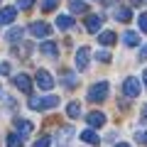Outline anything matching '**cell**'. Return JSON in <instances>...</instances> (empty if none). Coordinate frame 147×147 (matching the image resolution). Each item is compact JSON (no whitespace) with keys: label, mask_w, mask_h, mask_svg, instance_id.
Segmentation results:
<instances>
[{"label":"cell","mask_w":147,"mask_h":147,"mask_svg":"<svg viewBox=\"0 0 147 147\" xmlns=\"http://www.w3.org/2000/svg\"><path fill=\"white\" fill-rule=\"evenodd\" d=\"M108 81H98V84H93L88 88V100H93V103H100V100L108 98Z\"/></svg>","instance_id":"6da1fadb"},{"label":"cell","mask_w":147,"mask_h":147,"mask_svg":"<svg viewBox=\"0 0 147 147\" xmlns=\"http://www.w3.org/2000/svg\"><path fill=\"white\" fill-rule=\"evenodd\" d=\"M59 98L57 96H44V98H30V108L32 110H49V108H57Z\"/></svg>","instance_id":"7a4b0ae2"},{"label":"cell","mask_w":147,"mask_h":147,"mask_svg":"<svg viewBox=\"0 0 147 147\" xmlns=\"http://www.w3.org/2000/svg\"><path fill=\"white\" fill-rule=\"evenodd\" d=\"M140 91H142V86H140V81H137L135 76H127V79L123 81V93H125L127 98H137Z\"/></svg>","instance_id":"3957f363"},{"label":"cell","mask_w":147,"mask_h":147,"mask_svg":"<svg viewBox=\"0 0 147 147\" xmlns=\"http://www.w3.org/2000/svg\"><path fill=\"white\" fill-rule=\"evenodd\" d=\"M37 86H39L42 91H52V88H54V79H52V74L44 71V69H39V71H37Z\"/></svg>","instance_id":"277c9868"},{"label":"cell","mask_w":147,"mask_h":147,"mask_svg":"<svg viewBox=\"0 0 147 147\" xmlns=\"http://www.w3.org/2000/svg\"><path fill=\"white\" fill-rule=\"evenodd\" d=\"M88 59H91V49L81 47L79 52H76V69H79V71H86V69H88Z\"/></svg>","instance_id":"5b68a950"},{"label":"cell","mask_w":147,"mask_h":147,"mask_svg":"<svg viewBox=\"0 0 147 147\" xmlns=\"http://www.w3.org/2000/svg\"><path fill=\"white\" fill-rule=\"evenodd\" d=\"M39 52H42L44 57H49V59H59V47H57V42H52V39H47V42L39 44Z\"/></svg>","instance_id":"8992f818"},{"label":"cell","mask_w":147,"mask_h":147,"mask_svg":"<svg viewBox=\"0 0 147 147\" xmlns=\"http://www.w3.org/2000/svg\"><path fill=\"white\" fill-rule=\"evenodd\" d=\"M30 32H32L34 37H49V34H52V27H49L47 22H32V25H30Z\"/></svg>","instance_id":"52a82bcc"},{"label":"cell","mask_w":147,"mask_h":147,"mask_svg":"<svg viewBox=\"0 0 147 147\" xmlns=\"http://www.w3.org/2000/svg\"><path fill=\"white\" fill-rule=\"evenodd\" d=\"M12 81H15V86L22 91V93H30V91H32V79L27 76V74H17Z\"/></svg>","instance_id":"ba28073f"},{"label":"cell","mask_w":147,"mask_h":147,"mask_svg":"<svg viewBox=\"0 0 147 147\" xmlns=\"http://www.w3.org/2000/svg\"><path fill=\"white\" fill-rule=\"evenodd\" d=\"M86 123H88L91 127H103L105 125V115H103V113H98V110H93V113L86 115Z\"/></svg>","instance_id":"9c48e42d"},{"label":"cell","mask_w":147,"mask_h":147,"mask_svg":"<svg viewBox=\"0 0 147 147\" xmlns=\"http://www.w3.org/2000/svg\"><path fill=\"white\" fill-rule=\"evenodd\" d=\"M15 15H17V7H3V10H0V27L10 25V22L15 20Z\"/></svg>","instance_id":"30bf717a"},{"label":"cell","mask_w":147,"mask_h":147,"mask_svg":"<svg viewBox=\"0 0 147 147\" xmlns=\"http://www.w3.org/2000/svg\"><path fill=\"white\" fill-rule=\"evenodd\" d=\"M100 27H103V17H100V15H88V20H86V30H88V32H98Z\"/></svg>","instance_id":"8fae6325"},{"label":"cell","mask_w":147,"mask_h":147,"mask_svg":"<svg viewBox=\"0 0 147 147\" xmlns=\"http://www.w3.org/2000/svg\"><path fill=\"white\" fill-rule=\"evenodd\" d=\"M81 140H84L86 145H100V137L96 135V130H84L81 132Z\"/></svg>","instance_id":"7c38bea8"},{"label":"cell","mask_w":147,"mask_h":147,"mask_svg":"<svg viewBox=\"0 0 147 147\" xmlns=\"http://www.w3.org/2000/svg\"><path fill=\"white\" fill-rule=\"evenodd\" d=\"M5 145H7V147H22V145H25V137H22L20 132H10Z\"/></svg>","instance_id":"4fadbf2b"},{"label":"cell","mask_w":147,"mask_h":147,"mask_svg":"<svg viewBox=\"0 0 147 147\" xmlns=\"http://www.w3.org/2000/svg\"><path fill=\"white\" fill-rule=\"evenodd\" d=\"M57 27L59 30H71L74 27V17L71 15H59L57 17Z\"/></svg>","instance_id":"5bb4252c"},{"label":"cell","mask_w":147,"mask_h":147,"mask_svg":"<svg viewBox=\"0 0 147 147\" xmlns=\"http://www.w3.org/2000/svg\"><path fill=\"white\" fill-rule=\"evenodd\" d=\"M15 127L20 130V135H22V137H25V135H30V132L34 130V125H32L30 120H15Z\"/></svg>","instance_id":"9a60e30c"},{"label":"cell","mask_w":147,"mask_h":147,"mask_svg":"<svg viewBox=\"0 0 147 147\" xmlns=\"http://www.w3.org/2000/svg\"><path fill=\"white\" fill-rule=\"evenodd\" d=\"M61 84L66 86V88H74V86H76V74L74 71H61Z\"/></svg>","instance_id":"2e32d148"},{"label":"cell","mask_w":147,"mask_h":147,"mask_svg":"<svg viewBox=\"0 0 147 147\" xmlns=\"http://www.w3.org/2000/svg\"><path fill=\"white\" fill-rule=\"evenodd\" d=\"M113 15H115L118 22H130V17H132L127 7H115V10H113Z\"/></svg>","instance_id":"e0dca14e"},{"label":"cell","mask_w":147,"mask_h":147,"mask_svg":"<svg viewBox=\"0 0 147 147\" xmlns=\"http://www.w3.org/2000/svg\"><path fill=\"white\" fill-rule=\"evenodd\" d=\"M69 7H71V12H76V15H84V12L88 10V5H86L84 0H71V3H69Z\"/></svg>","instance_id":"ac0fdd59"},{"label":"cell","mask_w":147,"mask_h":147,"mask_svg":"<svg viewBox=\"0 0 147 147\" xmlns=\"http://www.w3.org/2000/svg\"><path fill=\"white\" fill-rule=\"evenodd\" d=\"M115 39H118V37L113 34V32H100V34H98V42L103 44V47H110V44H115Z\"/></svg>","instance_id":"d6986e66"},{"label":"cell","mask_w":147,"mask_h":147,"mask_svg":"<svg viewBox=\"0 0 147 147\" xmlns=\"http://www.w3.org/2000/svg\"><path fill=\"white\" fill-rule=\"evenodd\" d=\"M123 42H125V47H137V32H132V30H127L125 34H123Z\"/></svg>","instance_id":"ffe728a7"},{"label":"cell","mask_w":147,"mask_h":147,"mask_svg":"<svg viewBox=\"0 0 147 147\" xmlns=\"http://www.w3.org/2000/svg\"><path fill=\"white\" fill-rule=\"evenodd\" d=\"M22 34H25V30H22V27H12V30L5 34V39H7V42H17Z\"/></svg>","instance_id":"44dd1931"},{"label":"cell","mask_w":147,"mask_h":147,"mask_svg":"<svg viewBox=\"0 0 147 147\" xmlns=\"http://www.w3.org/2000/svg\"><path fill=\"white\" fill-rule=\"evenodd\" d=\"M66 113H69V118H79V115H81V105L74 100V103L66 105Z\"/></svg>","instance_id":"7402d4cb"},{"label":"cell","mask_w":147,"mask_h":147,"mask_svg":"<svg viewBox=\"0 0 147 147\" xmlns=\"http://www.w3.org/2000/svg\"><path fill=\"white\" fill-rule=\"evenodd\" d=\"M137 25H140V32H145V34H147V12H142V15L137 17Z\"/></svg>","instance_id":"603a6c76"},{"label":"cell","mask_w":147,"mask_h":147,"mask_svg":"<svg viewBox=\"0 0 147 147\" xmlns=\"http://www.w3.org/2000/svg\"><path fill=\"white\" fill-rule=\"evenodd\" d=\"M57 7V0H42V10L44 12H52Z\"/></svg>","instance_id":"cb8c5ba5"},{"label":"cell","mask_w":147,"mask_h":147,"mask_svg":"<svg viewBox=\"0 0 147 147\" xmlns=\"http://www.w3.org/2000/svg\"><path fill=\"white\" fill-rule=\"evenodd\" d=\"M34 147H52V137H47V135L39 137V140L34 142Z\"/></svg>","instance_id":"d4e9b609"},{"label":"cell","mask_w":147,"mask_h":147,"mask_svg":"<svg viewBox=\"0 0 147 147\" xmlns=\"http://www.w3.org/2000/svg\"><path fill=\"white\" fill-rule=\"evenodd\" d=\"M96 59H98V61H103V64H108V61H110V54H108V52H103V49H100V52L96 54Z\"/></svg>","instance_id":"484cf974"},{"label":"cell","mask_w":147,"mask_h":147,"mask_svg":"<svg viewBox=\"0 0 147 147\" xmlns=\"http://www.w3.org/2000/svg\"><path fill=\"white\" fill-rule=\"evenodd\" d=\"M32 3H34V0H17V7H20V10H30Z\"/></svg>","instance_id":"4316f807"},{"label":"cell","mask_w":147,"mask_h":147,"mask_svg":"<svg viewBox=\"0 0 147 147\" xmlns=\"http://www.w3.org/2000/svg\"><path fill=\"white\" fill-rule=\"evenodd\" d=\"M137 142H142V145H147V132H137Z\"/></svg>","instance_id":"83f0119b"},{"label":"cell","mask_w":147,"mask_h":147,"mask_svg":"<svg viewBox=\"0 0 147 147\" xmlns=\"http://www.w3.org/2000/svg\"><path fill=\"white\" fill-rule=\"evenodd\" d=\"M0 74H10V64H5V61L0 64Z\"/></svg>","instance_id":"f1b7e54d"},{"label":"cell","mask_w":147,"mask_h":147,"mask_svg":"<svg viewBox=\"0 0 147 147\" xmlns=\"http://www.w3.org/2000/svg\"><path fill=\"white\" fill-rule=\"evenodd\" d=\"M140 59H142V61H147V44L140 49Z\"/></svg>","instance_id":"f546056e"},{"label":"cell","mask_w":147,"mask_h":147,"mask_svg":"<svg viewBox=\"0 0 147 147\" xmlns=\"http://www.w3.org/2000/svg\"><path fill=\"white\" fill-rule=\"evenodd\" d=\"M130 3H132V5L137 7V5H142V3H145V0H130Z\"/></svg>","instance_id":"4dcf8cb0"},{"label":"cell","mask_w":147,"mask_h":147,"mask_svg":"<svg viewBox=\"0 0 147 147\" xmlns=\"http://www.w3.org/2000/svg\"><path fill=\"white\" fill-rule=\"evenodd\" d=\"M142 79H145V86H147V69H145V74H142Z\"/></svg>","instance_id":"1f68e13d"},{"label":"cell","mask_w":147,"mask_h":147,"mask_svg":"<svg viewBox=\"0 0 147 147\" xmlns=\"http://www.w3.org/2000/svg\"><path fill=\"white\" fill-rule=\"evenodd\" d=\"M115 147H130V145H125V142H118V145Z\"/></svg>","instance_id":"d6a6232c"},{"label":"cell","mask_w":147,"mask_h":147,"mask_svg":"<svg viewBox=\"0 0 147 147\" xmlns=\"http://www.w3.org/2000/svg\"><path fill=\"white\" fill-rule=\"evenodd\" d=\"M142 115H145V120H147V108H145V113H142Z\"/></svg>","instance_id":"836d02e7"},{"label":"cell","mask_w":147,"mask_h":147,"mask_svg":"<svg viewBox=\"0 0 147 147\" xmlns=\"http://www.w3.org/2000/svg\"><path fill=\"white\" fill-rule=\"evenodd\" d=\"M0 98H3V86H0Z\"/></svg>","instance_id":"e575fe53"},{"label":"cell","mask_w":147,"mask_h":147,"mask_svg":"<svg viewBox=\"0 0 147 147\" xmlns=\"http://www.w3.org/2000/svg\"><path fill=\"white\" fill-rule=\"evenodd\" d=\"M100 3H103V0H100Z\"/></svg>","instance_id":"d590c367"}]
</instances>
